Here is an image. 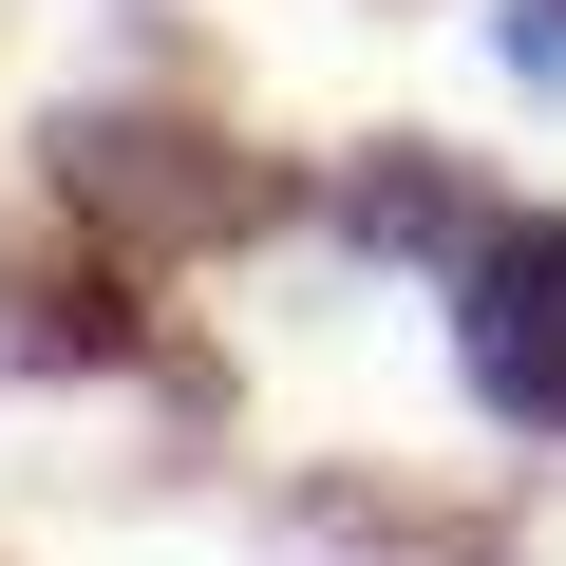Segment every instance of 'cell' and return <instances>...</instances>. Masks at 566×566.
Instances as JSON below:
<instances>
[{
	"label": "cell",
	"instance_id": "cell-4",
	"mask_svg": "<svg viewBox=\"0 0 566 566\" xmlns=\"http://www.w3.org/2000/svg\"><path fill=\"white\" fill-rule=\"evenodd\" d=\"M340 227H359V245H397V264H472V245H491V227H472V189H453L416 133L340 170Z\"/></svg>",
	"mask_w": 566,
	"mask_h": 566
},
{
	"label": "cell",
	"instance_id": "cell-1",
	"mask_svg": "<svg viewBox=\"0 0 566 566\" xmlns=\"http://www.w3.org/2000/svg\"><path fill=\"white\" fill-rule=\"evenodd\" d=\"M57 189L114 245H227L245 227V151L189 133V114H57Z\"/></svg>",
	"mask_w": 566,
	"mask_h": 566
},
{
	"label": "cell",
	"instance_id": "cell-2",
	"mask_svg": "<svg viewBox=\"0 0 566 566\" xmlns=\"http://www.w3.org/2000/svg\"><path fill=\"white\" fill-rule=\"evenodd\" d=\"M453 283H472V303H453V359H472V397H491L510 434H566V208L491 227Z\"/></svg>",
	"mask_w": 566,
	"mask_h": 566
},
{
	"label": "cell",
	"instance_id": "cell-5",
	"mask_svg": "<svg viewBox=\"0 0 566 566\" xmlns=\"http://www.w3.org/2000/svg\"><path fill=\"white\" fill-rule=\"evenodd\" d=\"M510 76H566V0H510Z\"/></svg>",
	"mask_w": 566,
	"mask_h": 566
},
{
	"label": "cell",
	"instance_id": "cell-3",
	"mask_svg": "<svg viewBox=\"0 0 566 566\" xmlns=\"http://www.w3.org/2000/svg\"><path fill=\"white\" fill-rule=\"evenodd\" d=\"M0 359H20V378H95V359H133V283L76 245H39V264H0Z\"/></svg>",
	"mask_w": 566,
	"mask_h": 566
}]
</instances>
